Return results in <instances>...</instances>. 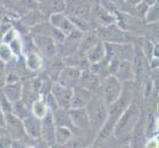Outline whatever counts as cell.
I'll return each instance as SVG.
<instances>
[{
	"mask_svg": "<svg viewBox=\"0 0 159 148\" xmlns=\"http://www.w3.org/2000/svg\"><path fill=\"white\" fill-rule=\"evenodd\" d=\"M141 117V110L136 104L130 103L120 114L115 123L113 135L116 138H124L131 133Z\"/></svg>",
	"mask_w": 159,
	"mask_h": 148,
	"instance_id": "6da1fadb",
	"label": "cell"
},
{
	"mask_svg": "<svg viewBox=\"0 0 159 148\" xmlns=\"http://www.w3.org/2000/svg\"><path fill=\"white\" fill-rule=\"evenodd\" d=\"M124 86L120 81H119L113 75H108L107 77L101 80L99 87L95 91V96L108 105L109 107L116 103L123 93Z\"/></svg>",
	"mask_w": 159,
	"mask_h": 148,
	"instance_id": "7a4b0ae2",
	"label": "cell"
},
{
	"mask_svg": "<svg viewBox=\"0 0 159 148\" xmlns=\"http://www.w3.org/2000/svg\"><path fill=\"white\" fill-rule=\"evenodd\" d=\"M85 109L89 119V128L97 134L108 119L109 106L94 95V98L85 107Z\"/></svg>",
	"mask_w": 159,
	"mask_h": 148,
	"instance_id": "3957f363",
	"label": "cell"
},
{
	"mask_svg": "<svg viewBox=\"0 0 159 148\" xmlns=\"http://www.w3.org/2000/svg\"><path fill=\"white\" fill-rule=\"evenodd\" d=\"M108 66L110 75H113L122 83L131 81L134 78L133 62L130 60L114 58L108 61Z\"/></svg>",
	"mask_w": 159,
	"mask_h": 148,
	"instance_id": "277c9868",
	"label": "cell"
},
{
	"mask_svg": "<svg viewBox=\"0 0 159 148\" xmlns=\"http://www.w3.org/2000/svg\"><path fill=\"white\" fill-rule=\"evenodd\" d=\"M95 34L98 39L107 43H128L127 34L116 24H111L106 27H101Z\"/></svg>",
	"mask_w": 159,
	"mask_h": 148,
	"instance_id": "5b68a950",
	"label": "cell"
},
{
	"mask_svg": "<svg viewBox=\"0 0 159 148\" xmlns=\"http://www.w3.org/2000/svg\"><path fill=\"white\" fill-rule=\"evenodd\" d=\"M4 128L6 130V133L14 141L23 140L27 136L22 119L17 118L12 113L4 114Z\"/></svg>",
	"mask_w": 159,
	"mask_h": 148,
	"instance_id": "8992f818",
	"label": "cell"
},
{
	"mask_svg": "<svg viewBox=\"0 0 159 148\" xmlns=\"http://www.w3.org/2000/svg\"><path fill=\"white\" fill-rule=\"evenodd\" d=\"M33 43L37 52L48 59L54 58L57 54V43L50 37L36 34L33 38Z\"/></svg>",
	"mask_w": 159,
	"mask_h": 148,
	"instance_id": "52a82bcc",
	"label": "cell"
},
{
	"mask_svg": "<svg viewBox=\"0 0 159 148\" xmlns=\"http://www.w3.org/2000/svg\"><path fill=\"white\" fill-rule=\"evenodd\" d=\"M81 75V70L72 66H64L59 71L56 82L62 87L68 89H74L78 86Z\"/></svg>",
	"mask_w": 159,
	"mask_h": 148,
	"instance_id": "ba28073f",
	"label": "cell"
},
{
	"mask_svg": "<svg viewBox=\"0 0 159 148\" xmlns=\"http://www.w3.org/2000/svg\"><path fill=\"white\" fill-rule=\"evenodd\" d=\"M72 90L73 89H68L62 87L56 81L52 82L50 92L58 109L69 110L70 101L71 98H72Z\"/></svg>",
	"mask_w": 159,
	"mask_h": 148,
	"instance_id": "9c48e42d",
	"label": "cell"
},
{
	"mask_svg": "<svg viewBox=\"0 0 159 148\" xmlns=\"http://www.w3.org/2000/svg\"><path fill=\"white\" fill-rule=\"evenodd\" d=\"M91 5L86 0H66L63 13L68 17L86 19L89 14Z\"/></svg>",
	"mask_w": 159,
	"mask_h": 148,
	"instance_id": "30bf717a",
	"label": "cell"
},
{
	"mask_svg": "<svg viewBox=\"0 0 159 148\" xmlns=\"http://www.w3.org/2000/svg\"><path fill=\"white\" fill-rule=\"evenodd\" d=\"M53 28H56L59 32H61L64 36H68L75 29L72 22L70 21L69 17L65 15L63 12L54 13L50 15V22H48Z\"/></svg>",
	"mask_w": 159,
	"mask_h": 148,
	"instance_id": "8fae6325",
	"label": "cell"
},
{
	"mask_svg": "<svg viewBox=\"0 0 159 148\" xmlns=\"http://www.w3.org/2000/svg\"><path fill=\"white\" fill-rule=\"evenodd\" d=\"M94 98V93L88 91L80 86L75 87L72 90V98L70 101L69 109H80L85 108Z\"/></svg>",
	"mask_w": 159,
	"mask_h": 148,
	"instance_id": "7c38bea8",
	"label": "cell"
},
{
	"mask_svg": "<svg viewBox=\"0 0 159 148\" xmlns=\"http://www.w3.org/2000/svg\"><path fill=\"white\" fill-rule=\"evenodd\" d=\"M22 122H23L24 130L27 136L33 139L42 138V119L30 114Z\"/></svg>",
	"mask_w": 159,
	"mask_h": 148,
	"instance_id": "4fadbf2b",
	"label": "cell"
},
{
	"mask_svg": "<svg viewBox=\"0 0 159 148\" xmlns=\"http://www.w3.org/2000/svg\"><path fill=\"white\" fill-rule=\"evenodd\" d=\"M68 116L70 119L71 125L78 129H88L89 128V119L87 116L85 108L80 109H69Z\"/></svg>",
	"mask_w": 159,
	"mask_h": 148,
	"instance_id": "5bb4252c",
	"label": "cell"
},
{
	"mask_svg": "<svg viewBox=\"0 0 159 148\" xmlns=\"http://www.w3.org/2000/svg\"><path fill=\"white\" fill-rule=\"evenodd\" d=\"M100 83H101V78L96 73L93 72L90 68L81 71L78 86L95 93Z\"/></svg>",
	"mask_w": 159,
	"mask_h": 148,
	"instance_id": "9a60e30c",
	"label": "cell"
},
{
	"mask_svg": "<svg viewBox=\"0 0 159 148\" xmlns=\"http://www.w3.org/2000/svg\"><path fill=\"white\" fill-rule=\"evenodd\" d=\"M54 128H56V124L53 122L52 112L50 111L42 119V138L47 143H54Z\"/></svg>",
	"mask_w": 159,
	"mask_h": 148,
	"instance_id": "2e32d148",
	"label": "cell"
},
{
	"mask_svg": "<svg viewBox=\"0 0 159 148\" xmlns=\"http://www.w3.org/2000/svg\"><path fill=\"white\" fill-rule=\"evenodd\" d=\"M22 91H23V84L19 81L6 83L2 89L3 95L10 103L20 101L22 98Z\"/></svg>",
	"mask_w": 159,
	"mask_h": 148,
	"instance_id": "e0dca14e",
	"label": "cell"
},
{
	"mask_svg": "<svg viewBox=\"0 0 159 148\" xmlns=\"http://www.w3.org/2000/svg\"><path fill=\"white\" fill-rule=\"evenodd\" d=\"M85 57L88 60V62L91 65L97 64L101 61H103L106 57V48H105V43L103 42L99 41L96 45L90 48L88 52L85 53Z\"/></svg>",
	"mask_w": 159,
	"mask_h": 148,
	"instance_id": "ac0fdd59",
	"label": "cell"
},
{
	"mask_svg": "<svg viewBox=\"0 0 159 148\" xmlns=\"http://www.w3.org/2000/svg\"><path fill=\"white\" fill-rule=\"evenodd\" d=\"M145 125L146 122L144 119L140 117L139 123H136L135 128L131 131V141H130V148H140L142 146L145 135Z\"/></svg>",
	"mask_w": 159,
	"mask_h": 148,
	"instance_id": "d6986e66",
	"label": "cell"
},
{
	"mask_svg": "<svg viewBox=\"0 0 159 148\" xmlns=\"http://www.w3.org/2000/svg\"><path fill=\"white\" fill-rule=\"evenodd\" d=\"M100 6L110 13H125L129 9L125 0H100Z\"/></svg>",
	"mask_w": 159,
	"mask_h": 148,
	"instance_id": "ffe728a7",
	"label": "cell"
},
{
	"mask_svg": "<svg viewBox=\"0 0 159 148\" xmlns=\"http://www.w3.org/2000/svg\"><path fill=\"white\" fill-rule=\"evenodd\" d=\"M99 41L100 40L98 39V37H97V35L95 34V33L86 32L83 34V36H82L81 40H80V42L78 43L77 52L85 54L90 48H92L93 47H94Z\"/></svg>",
	"mask_w": 159,
	"mask_h": 148,
	"instance_id": "44dd1931",
	"label": "cell"
},
{
	"mask_svg": "<svg viewBox=\"0 0 159 148\" xmlns=\"http://www.w3.org/2000/svg\"><path fill=\"white\" fill-rule=\"evenodd\" d=\"M54 143L66 145L72 138V130L66 127H57L54 128Z\"/></svg>",
	"mask_w": 159,
	"mask_h": 148,
	"instance_id": "7402d4cb",
	"label": "cell"
},
{
	"mask_svg": "<svg viewBox=\"0 0 159 148\" xmlns=\"http://www.w3.org/2000/svg\"><path fill=\"white\" fill-rule=\"evenodd\" d=\"M43 7L45 13H48L50 15L54 13L63 12L65 9L66 0H43L41 2Z\"/></svg>",
	"mask_w": 159,
	"mask_h": 148,
	"instance_id": "603a6c76",
	"label": "cell"
},
{
	"mask_svg": "<svg viewBox=\"0 0 159 148\" xmlns=\"http://www.w3.org/2000/svg\"><path fill=\"white\" fill-rule=\"evenodd\" d=\"M25 64H26V67L30 71L40 70L43 66V59H42L41 54L37 51L27 52Z\"/></svg>",
	"mask_w": 159,
	"mask_h": 148,
	"instance_id": "cb8c5ba5",
	"label": "cell"
},
{
	"mask_svg": "<svg viewBox=\"0 0 159 148\" xmlns=\"http://www.w3.org/2000/svg\"><path fill=\"white\" fill-rule=\"evenodd\" d=\"M51 110L48 109L45 99H43L42 97H39L36 101H34V103L32 104V107H31L32 114L40 119H43L45 118L47 116V114Z\"/></svg>",
	"mask_w": 159,
	"mask_h": 148,
	"instance_id": "d4e9b609",
	"label": "cell"
},
{
	"mask_svg": "<svg viewBox=\"0 0 159 148\" xmlns=\"http://www.w3.org/2000/svg\"><path fill=\"white\" fill-rule=\"evenodd\" d=\"M11 113L15 114L16 117L19 118L22 120H23L25 118L29 117L30 114H32L31 110L21 100L15 102V103H12V111H11Z\"/></svg>",
	"mask_w": 159,
	"mask_h": 148,
	"instance_id": "484cf974",
	"label": "cell"
},
{
	"mask_svg": "<svg viewBox=\"0 0 159 148\" xmlns=\"http://www.w3.org/2000/svg\"><path fill=\"white\" fill-rule=\"evenodd\" d=\"M159 6H158V1L151 5V6H148L147 8L145 15H144V22L147 24H157L158 20H159Z\"/></svg>",
	"mask_w": 159,
	"mask_h": 148,
	"instance_id": "4316f807",
	"label": "cell"
},
{
	"mask_svg": "<svg viewBox=\"0 0 159 148\" xmlns=\"http://www.w3.org/2000/svg\"><path fill=\"white\" fill-rule=\"evenodd\" d=\"M14 57L15 56L12 51H11L9 45L4 43H0V61L4 63H8L10 61H12Z\"/></svg>",
	"mask_w": 159,
	"mask_h": 148,
	"instance_id": "83f0119b",
	"label": "cell"
},
{
	"mask_svg": "<svg viewBox=\"0 0 159 148\" xmlns=\"http://www.w3.org/2000/svg\"><path fill=\"white\" fill-rule=\"evenodd\" d=\"M8 45L11 48V51H12L14 56H20L23 53V45H22V40L19 37H16Z\"/></svg>",
	"mask_w": 159,
	"mask_h": 148,
	"instance_id": "f1b7e54d",
	"label": "cell"
},
{
	"mask_svg": "<svg viewBox=\"0 0 159 148\" xmlns=\"http://www.w3.org/2000/svg\"><path fill=\"white\" fill-rule=\"evenodd\" d=\"M14 140L6 133L0 137V148H13Z\"/></svg>",
	"mask_w": 159,
	"mask_h": 148,
	"instance_id": "f546056e",
	"label": "cell"
},
{
	"mask_svg": "<svg viewBox=\"0 0 159 148\" xmlns=\"http://www.w3.org/2000/svg\"><path fill=\"white\" fill-rule=\"evenodd\" d=\"M17 33H16V30L14 29H8L6 32L4 33V35H3V39H2V43H8L12 42L16 37H17Z\"/></svg>",
	"mask_w": 159,
	"mask_h": 148,
	"instance_id": "4dcf8cb0",
	"label": "cell"
},
{
	"mask_svg": "<svg viewBox=\"0 0 159 148\" xmlns=\"http://www.w3.org/2000/svg\"><path fill=\"white\" fill-rule=\"evenodd\" d=\"M145 148H158V139L153 138L146 142Z\"/></svg>",
	"mask_w": 159,
	"mask_h": 148,
	"instance_id": "1f68e13d",
	"label": "cell"
},
{
	"mask_svg": "<svg viewBox=\"0 0 159 148\" xmlns=\"http://www.w3.org/2000/svg\"><path fill=\"white\" fill-rule=\"evenodd\" d=\"M125 3H127V6H128V13L129 12V10L133 8L135 5H138L139 3H140V0H125Z\"/></svg>",
	"mask_w": 159,
	"mask_h": 148,
	"instance_id": "d6a6232c",
	"label": "cell"
},
{
	"mask_svg": "<svg viewBox=\"0 0 159 148\" xmlns=\"http://www.w3.org/2000/svg\"><path fill=\"white\" fill-rule=\"evenodd\" d=\"M157 1H158V0H140V2L145 4L146 6H151V5L155 4Z\"/></svg>",
	"mask_w": 159,
	"mask_h": 148,
	"instance_id": "836d02e7",
	"label": "cell"
},
{
	"mask_svg": "<svg viewBox=\"0 0 159 148\" xmlns=\"http://www.w3.org/2000/svg\"><path fill=\"white\" fill-rule=\"evenodd\" d=\"M0 128H4V113L2 112L1 108H0Z\"/></svg>",
	"mask_w": 159,
	"mask_h": 148,
	"instance_id": "e575fe53",
	"label": "cell"
},
{
	"mask_svg": "<svg viewBox=\"0 0 159 148\" xmlns=\"http://www.w3.org/2000/svg\"><path fill=\"white\" fill-rule=\"evenodd\" d=\"M4 134H6V130H5V128H0V137Z\"/></svg>",
	"mask_w": 159,
	"mask_h": 148,
	"instance_id": "d590c367",
	"label": "cell"
},
{
	"mask_svg": "<svg viewBox=\"0 0 159 148\" xmlns=\"http://www.w3.org/2000/svg\"><path fill=\"white\" fill-rule=\"evenodd\" d=\"M87 148H97V147H95V146H90V147H87Z\"/></svg>",
	"mask_w": 159,
	"mask_h": 148,
	"instance_id": "8d00e7d4",
	"label": "cell"
},
{
	"mask_svg": "<svg viewBox=\"0 0 159 148\" xmlns=\"http://www.w3.org/2000/svg\"><path fill=\"white\" fill-rule=\"evenodd\" d=\"M123 148H130V146H125V147H123Z\"/></svg>",
	"mask_w": 159,
	"mask_h": 148,
	"instance_id": "74e56055",
	"label": "cell"
},
{
	"mask_svg": "<svg viewBox=\"0 0 159 148\" xmlns=\"http://www.w3.org/2000/svg\"><path fill=\"white\" fill-rule=\"evenodd\" d=\"M26 148H34V147H32V146H28V147H26Z\"/></svg>",
	"mask_w": 159,
	"mask_h": 148,
	"instance_id": "f35d334b",
	"label": "cell"
},
{
	"mask_svg": "<svg viewBox=\"0 0 159 148\" xmlns=\"http://www.w3.org/2000/svg\"><path fill=\"white\" fill-rule=\"evenodd\" d=\"M0 1H1V0H0Z\"/></svg>",
	"mask_w": 159,
	"mask_h": 148,
	"instance_id": "ab89813d",
	"label": "cell"
},
{
	"mask_svg": "<svg viewBox=\"0 0 159 148\" xmlns=\"http://www.w3.org/2000/svg\"><path fill=\"white\" fill-rule=\"evenodd\" d=\"M17 1H18V0H17Z\"/></svg>",
	"mask_w": 159,
	"mask_h": 148,
	"instance_id": "60d3db41",
	"label": "cell"
}]
</instances>
